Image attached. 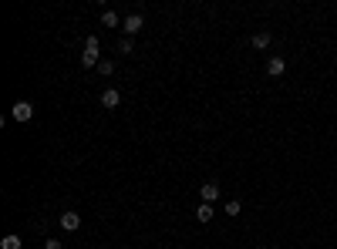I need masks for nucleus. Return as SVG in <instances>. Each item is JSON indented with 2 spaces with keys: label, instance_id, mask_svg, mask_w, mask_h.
I'll return each mask as SVG.
<instances>
[{
  "label": "nucleus",
  "instance_id": "f257e3e1",
  "mask_svg": "<svg viewBox=\"0 0 337 249\" xmlns=\"http://www.w3.org/2000/svg\"><path fill=\"white\" fill-rule=\"evenodd\" d=\"M98 61H101V41H98V37H85L81 64H85V68H98Z\"/></svg>",
  "mask_w": 337,
  "mask_h": 249
},
{
  "label": "nucleus",
  "instance_id": "f03ea898",
  "mask_svg": "<svg viewBox=\"0 0 337 249\" xmlns=\"http://www.w3.org/2000/svg\"><path fill=\"white\" fill-rule=\"evenodd\" d=\"M11 118H14V121H31V118H34V104L31 101H17L11 108Z\"/></svg>",
  "mask_w": 337,
  "mask_h": 249
},
{
  "label": "nucleus",
  "instance_id": "7ed1b4c3",
  "mask_svg": "<svg viewBox=\"0 0 337 249\" xmlns=\"http://www.w3.org/2000/svg\"><path fill=\"white\" fill-rule=\"evenodd\" d=\"M142 27H145V17H142V14H128V17H125V24H122V31L128 37H135Z\"/></svg>",
  "mask_w": 337,
  "mask_h": 249
},
{
  "label": "nucleus",
  "instance_id": "20e7f679",
  "mask_svg": "<svg viewBox=\"0 0 337 249\" xmlns=\"http://www.w3.org/2000/svg\"><path fill=\"white\" fill-rule=\"evenodd\" d=\"M118 104H122V91H115V88L101 91V108H118Z\"/></svg>",
  "mask_w": 337,
  "mask_h": 249
},
{
  "label": "nucleus",
  "instance_id": "39448f33",
  "mask_svg": "<svg viewBox=\"0 0 337 249\" xmlns=\"http://www.w3.org/2000/svg\"><path fill=\"white\" fill-rule=\"evenodd\" d=\"M78 226H81V215L78 212H61V229H64V232H74Z\"/></svg>",
  "mask_w": 337,
  "mask_h": 249
},
{
  "label": "nucleus",
  "instance_id": "423d86ee",
  "mask_svg": "<svg viewBox=\"0 0 337 249\" xmlns=\"http://www.w3.org/2000/svg\"><path fill=\"white\" fill-rule=\"evenodd\" d=\"M283 71H287V61H283V57H270L267 61V74L270 78H280Z\"/></svg>",
  "mask_w": 337,
  "mask_h": 249
},
{
  "label": "nucleus",
  "instance_id": "0eeeda50",
  "mask_svg": "<svg viewBox=\"0 0 337 249\" xmlns=\"http://www.w3.org/2000/svg\"><path fill=\"white\" fill-rule=\"evenodd\" d=\"M199 195H202V202H209V205H213L216 199H219V185H216V182H206V185L199 189Z\"/></svg>",
  "mask_w": 337,
  "mask_h": 249
},
{
  "label": "nucleus",
  "instance_id": "6e6552de",
  "mask_svg": "<svg viewBox=\"0 0 337 249\" xmlns=\"http://www.w3.org/2000/svg\"><path fill=\"white\" fill-rule=\"evenodd\" d=\"M213 205H209V202H202L199 205V209H196V219H199V222H202V226H206V222H209V219H213Z\"/></svg>",
  "mask_w": 337,
  "mask_h": 249
},
{
  "label": "nucleus",
  "instance_id": "1a4fd4ad",
  "mask_svg": "<svg viewBox=\"0 0 337 249\" xmlns=\"http://www.w3.org/2000/svg\"><path fill=\"white\" fill-rule=\"evenodd\" d=\"M270 41H273V37H270L267 31H260V34H253V47H257V51H267V47H270Z\"/></svg>",
  "mask_w": 337,
  "mask_h": 249
},
{
  "label": "nucleus",
  "instance_id": "9d476101",
  "mask_svg": "<svg viewBox=\"0 0 337 249\" xmlns=\"http://www.w3.org/2000/svg\"><path fill=\"white\" fill-rule=\"evenodd\" d=\"M101 24H105V27H118V24H125V21L115 11H105V14H101Z\"/></svg>",
  "mask_w": 337,
  "mask_h": 249
},
{
  "label": "nucleus",
  "instance_id": "9b49d317",
  "mask_svg": "<svg viewBox=\"0 0 337 249\" xmlns=\"http://www.w3.org/2000/svg\"><path fill=\"white\" fill-rule=\"evenodd\" d=\"M0 249H21V236H14V232L11 236H4L0 239Z\"/></svg>",
  "mask_w": 337,
  "mask_h": 249
},
{
  "label": "nucleus",
  "instance_id": "f8f14e48",
  "mask_svg": "<svg viewBox=\"0 0 337 249\" xmlns=\"http://www.w3.org/2000/svg\"><path fill=\"white\" fill-rule=\"evenodd\" d=\"M98 71H101V78H108V74H115V61H108V57H101V61H98Z\"/></svg>",
  "mask_w": 337,
  "mask_h": 249
},
{
  "label": "nucleus",
  "instance_id": "ddd939ff",
  "mask_svg": "<svg viewBox=\"0 0 337 249\" xmlns=\"http://www.w3.org/2000/svg\"><path fill=\"white\" fill-rule=\"evenodd\" d=\"M239 212H243L239 199H229V202H226V215H239Z\"/></svg>",
  "mask_w": 337,
  "mask_h": 249
},
{
  "label": "nucleus",
  "instance_id": "4468645a",
  "mask_svg": "<svg viewBox=\"0 0 337 249\" xmlns=\"http://www.w3.org/2000/svg\"><path fill=\"white\" fill-rule=\"evenodd\" d=\"M118 51H122V54H132V37H125L122 44H118Z\"/></svg>",
  "mask_w": 337,
  "mask_h": 249
},
{
  "label": "nucleus",
  "instance_id": "2eb2a0df",
  "mask_svg": "<svg viewBox=\"0 0 337 249\" xmlns=\"http://www.w3.org/2000/svg\"><path fill=\"white\" fill-rule=\"evenodd\" d=\"M44 249H61V239H47V242H44Z\"/></svg>",
  "mask_w": 337,
  "mask_h": 249
}]
</instances>
